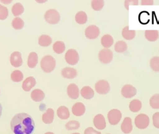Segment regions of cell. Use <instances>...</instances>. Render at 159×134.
I'll use <instances>...</instances> for the list:
<instances>
[{
  "instance_id": "d590c367",
  "label": "cell",
  "mask_w": 159,
  "mask_h": 134,
  "mask_svg": "<svg viewBox=\"0 0 159 134\" xmlns=\"http://www.w3.org/2000/svg\"><path fill=\"white\" fill-rule=\"evenodd\" d=\"M80 122L77 120H70L65 124V128L68 130H74L80 128Z\"/></svg>"
},
{
  "instance_id": "e0dca14e",
  "label": "cell",
  "mask_w": 159,
  "mask_h": 134,
  "mask_svg": "<svg viewBox=\"0 0 159 134\" xmlns=\"http://www.w3.org/2000/svg\"><path fill=\"white\" fill-rule=\"evenodd\" d=\"M36 84L35 79L33 76H29L22 82V87L24 91H30Z\"/></svg>"
},
{
  "instance_id": "d4e9b609",
  "label": "cell",
  "mask_w": 159,
  "mask_h": 134,
  "mask_svg": "<svg viewBox=\"0 0 159 134\" xmlns=\"http://www.w3.org/2000/svg\"><path fill=\"white\" fill-rule=\"evenodd\" d=\"M145 37L149 42H155L158 38L159 34L156 30H147L145 32Z\"/></svg>"
},
{
  "instance_id": "d6986e66",
  "label": "cell",
  "mask_w": 159,
  "mask_h": 134,
  "mask_svg": "<svg viewBox=\"0 0 159 134\" xmlns=\"http://www.w3.org/2000/svg\"><path fill=\"white\" fill-rule=\"evenodd\" d=\"M30 97L35 102H40L45 98V94L40 89H35L32 91Z\"/></svg>"
},
{
  "instance_id": "4316f807",
  "label": "cell",
  "mask_w": 159,
  "mask_h": 134,
  "mask_svg": "<svg viewBox=\"0 0 159 134\" xmlns=\"http://www.w3.org/2000/svg\"><path fill=\"white\" fill-rule=\"evenodd\" d=\"M11 11L14 16L18 17L24 12V8L21 3L16 2L12 6L11 8Z\"/></svg>"
},
{
  "instance_id": "2e32d148",
  "label": "cell",
  "mask_w": 159,
  "mask_h": 134,
  "mask_svg": "<svg viewBox=\"0 0 159 134\" xmlns=\"http://www.w3.org/2000/svg\"><path fill=\"white\" fill-rule=\"evenodd\" d=\"M121 130L123 133L125 134L130 133L133 128L132 123V119L129 117H126L124 118L122 123L120 125Z\"/></svg>"
},
{
  "instance_id": "5b68a950",
  "label": "cell",
  "mask_w": 159,
  "mask_h": 134,
  "mask_svg": "<svg viewBox=\"0 0 159 134\" xmlns=\"http://www.w3.org/2000/svg\"><path fill=\"white\" fill-rule=\"evenodd\" d=\"M150 123V119L147 115L140 114L135 118V125L139 129H145L148 127Z\"/></svg>"
},
{
  "instance_id": "7402d4cb",
  "label": "cell",
  "mask_w": 159,
  "mask_h": 134,
  "mask_svg": "<svg viewBox=\"0 0 159 134\" xmlns=\"http://www.w3.org/2000/svg\"><path fill=\"white\" fill-rule=\"evenodd\" d=\"M101 43L104 48H109L114 43V39L109 34L104 35L101 38Z\"/></svg>"
},
{
  "instance_id": "52a82bcc",
  "label": "cell",
  "mask_w": 159,
  "mask_h": 134,
  "mask_svg": "<svg viewBox=\"0 0 159 134\" xmlns=\"http://www.w3.org/2000/svg\"><path fill=\"white\" fill-rule=\"evenodd\" d=\"M122 113L121 112L116 109H111L107 114V118L109 123L112 125H116L121 120Z\"/></svg>"
},
{
  "instance_id": "cb8c5ba5",
  "label": "cell",
  "mask_w": 159,
  "mask_h": 134,
  "mask_svg": "<svg viewBox=\"0 0 159 134\" xmlns=\"http://www.w3.org/2000/svg\"><path fill=\"white\" fill-rule=\"evenodd\" d=\"M38 63V55L35 52H30L27 58V66L30 68H35Z\"/></svg>"
},
{
  "instance_id": "ac0fdd59",
  "label": "cell",
  "mask_w": 159,
  "mask_h": 134,
  "mask_svg": "<svg viewBox=\"0 0 159 134\" xmlns=\"http://www.w3.org/2000/svg\"><path fill=\"white\" fill-rule=\"evenodd\" d=\"M54 118V110L52 108L47 109L42 116V122L45 124H50L53 122Z\"/></svg>"
},
{
  "instance_id": "1f68e13d",
  "label": "cell",
  "mask_w": 159,
  "mask_h": 134,
  "mask_svg": "<svg viewBox=\"0 0 159 134\" xmlns=\"http://www.w3.org/2000/svg\"><path fill=\"white\" fill-rule=\"evenodd\" d=\"M11 25L14 29L20 30L24 27V22L21 18H20L19 17H16L15 18H14L12 19Z\"/></svg>"
},
{
  "instance_id": "bcb514c9",
  "label": "cell",
  "mask_w": 159,
  "mask_h": 134,
  "mask_svg": "<svg viewBox=\"0 0 159 134\" xmlns=\"http://www.w3.org/2000/svg\"><path fill=\"white\" fill-rule=\"evenodd\" d=\"M71 134H80V133H76V132H75V133H71Z\"/></svg>"
},
{
  "instance_id": "e575fe53",
  "label": "cell",
  "mask_w": 159,
  "mask_h": 134,
  "mask_svg": "<svg viewBox=\"0 0 159 134\" xmlns=\"http://www.w3.org/2000/svg\"><path fill=\"white\" fill-rule=\"evenodd\" d=\"M150 105L154 109H159V94L153 95L150 99Z\"/></svg>"
},
{
  "instance_id": "603a6c76",
  "label": "cell",
  "mask_w": 159,
  "mask_h": 134,
  "mask_svg": "<svg viewBox=\"0 0 159 134\" xmlns=\"http://www.w3.org/2000/svg\"><path fill=\"white\" fill-rule=\"evenodd\" d=\"M136 35V32L134 30H129V26H125L122 30V35L125 40H130L134 38Z\"/></svg>"
},
{
  "instance_id": "836d02e7",
  "label": "cell",
  "mask_w": 159,
  "mask_h": 134,
  "mask_svg": "<svg viewBox=\"0 0 159 134\" xmlns=\"http://www.w3.org/2000/svg\"><path fill=\"white\" fill-rule=\"evenodd\" d=\"M151 69L156 72H159V56H154L150 60Z\"/></svg>"
},
{
  "instance_id": "4dcf8cb0",
  "label": "cell",
  "mask_w": 159,
  "mask_h": 134,
  "mask_svg": "<svg viewBox=\"0 0 159 134\" xmlns=\"http://www.w3.org/2000/svg\"><path fill=\"white\" fill-rule=\"evenodd\" d=\"M127 49V43L122 40L117 41L114 45V50L117 53H123Z\"/></svg>"
},
{
  "instance_id": "277c9868",
  "label": "cell",
  "mask_w": 159,
  "mask_h": 134,
  "mask_svg": "<svg viewBox=\"0 0 159 134\" xmlns=\"http://www.w3.org/2000/svg\"><path fill=\"white\" fill-rule=\"evenodd\" d=\"M99 60L103 64L111 63L113 59V52L108 48H104L99 51L98 53Z\"/></svg>"
},
{
  "instance_id": "7a4b0ae2",
  "label": "cell",
  "mask_w": 159,
  "mask_h": 134,
  "mask_svg": "<svg viewBox=\"0 0 159 134\" xmlns=\"http://www.w3.org/2000/svg\"><path fill=\"white\" fill-rule=\"evenodd\" d=\"M56 60L51 55L44 56L40 61V67L45 73H51L55 69Z\"/></svg>"
},
{
  "instance_id": "44dd1931",
  "label": "cell",
  "mask_w": 159,
  "mask_h": 134,
  "mask_svg": "<svg viewBox=\"0 0 159 134\" xmlns=\"http://www.w3.org/2000/svg\"><path fill=\"white\" fill-rule=\"evenodd\" d=\"M57 116L62 120H66L70 117V111L64 105L60 106L57 110Z\"/></svg>"
},
{
  "instance_id": "ab89813d",
  "label": "cell",
  "mask_w": 159,
  "mask_h": 134,
  "mask_svg": "<svg viewBox=\"0 0 159 134\" xmlns=\"http://www.w3.org/2000/svg\"><path fill=\"white\" fill-rule=\"evenodd\" d=\"M139 4L138 0H125L124 1V7L126 8L127 10H129V6H137Z\"/></svg>"
},
{
  "instance_id": "8fae6325",
  "label": "cell",
  "mask_w": 159,
  "mask_h": 134,
  "mask_svg": "<svg viewBox=\"0 0 159 134\" xmlns=\"http://www.w3.org/2000/svg\"><path fill=\"white\" fill-rule=\"evenodd\" d=\"M10 63L11 65L15 68L20 67L22 65L21 53L17 51L12 52L10 56Z\"/></svg>"
},
{
  "instance_id": "83f0119b",
  "label": "cell",
  "mask_w": 159,
  "mask_h": 134,
  "mask_svg": "<svg viewBox=\"0 0 159 134\" xmlns=\"http://www.w3.org/2000/svg\"><path fill=\"white\" fill-rule=\"evenodd\" d=\"M129 107L130 110L132 112H137L142 108V102L139 99H134L130 101Z\"/></svg>"
},
{
  "instance_id": "3957f363",
  "label": "cell",
  "mask_w": 159,
  "mask_h": 134,
  "mask_svg": "<svg viewBox=\"0 0 159 134\" xmlns=\"http://www.w3.org/2000/svg\"><path fill=\"white\" fill-rule=\"evenodd\" d=\"M44 19L45 21L50 24H57L60 20V16L57 10L50 9L45 12Z\"/></svg>"
},
{
  "instance_id": "f35d334b",
  "label": "cell",
  "mask_w": 159,
  "mask_h": 134,
  "mask_svg": "<svg viewBox=\"0 0 159 134\" xmlns=\"http://www.w3.org/2000/svg\"><path fill=\"white\" fill-rule=\"evenodd\" d=\"M152 121L153 126L157 128H159V112H155L153 115Z\"/></svg>"
},
{
  "instance_id": "7c38bea8",
  "label": "cell",
  "mask_w": 159,
  "mask_h": 134,
  "mask_svg": "<svg viewBox=\"0 0 159 134\" xmlns=\"http://www.w3.org/2000/svg\"><path fill=\"white\" fill-rule=\"evenodd\" d=\"M66 92L68 97L72 99H76L79 97V88L78 86L74 83H71L67 86Z\"/></svg>"
},
{
  "instance_id": "30bf717a",
  "label": "cell",
  "mask_w": 159,
  "mask_h": 134,
  "mask_svg": "<svg viewBox=\"0 0 159 134\" xmlns=\"http://www.w3.org/2000/svg\"><path fill=\"white\" fill-rule=\"evenodd\" d=\"M121 94L125 98H131L136 95L137 89L132 85L127 84L121 89Z\"/></svg>"
},
{
  "instance_id": "5bb4252c",
  "label": "cell",
  "mask_w": 159,
  "mask_h": 134,
  "mask_svg": "<svg viewBox=\"0 0 159 134\" xmlns=\"http://www.w3.org/2000/svg\"><path fill=\"white\" fill-rule=\"evenodd\" d=\"M61 76L66 79H73L77 76V70L71 67H65L61 70Z\"/></svg>"
},
{
  "instance_id": "7dc6e473",
  "label": "cell",
  "mask_w": 159,
  "mask_h": 134,
  "mask_svg": "<svg viewBox=\"0 0 159 134\" xmlns=\"http://www.w3.org/2000/svg\"><path fill=\"white\" fill-rule=\"evenodd\" d=\"M107 134H110V133H107Z\"/></svg>"
},
{
  "instance_id": "d6a6232c",
  "label": "cell",
  "mask_w": 159,
  "mask_h": 134,
  "mask_svg": "<svg viewBox=\"0 0 159 134\" xmlns=\"http://www.w3.org/2000/svg\"><path fill=\"white\" fill-rule=\"evenodd\" d=\"M24 78V75L22 71L20 70H14L11 74V79L12 81L18 83L22 81Z\"/></svg>"
},
{
  "instance_id": "ffe728a7",
  "label": "cell",
  "mask_w": 159,
  "mask_h": 134,
  "mask_svg": "<svg viewBox=\"0 0 159 134\" xmlns=\"http://www.w3.org/2000/svg\"><path fill=\"white\" fill-rule=\"evenodd\" d=\"M81 96L86 99H91L94 97V90L89 86H86L82 87L80 91Z\"/></svg>"
},
{
  "instance_id": "f546056e",
  "label": "cell",
  "mask_w": 159,
  "mask_h": 134,
  "mask_svg": "<svg viewBox=\"0 0 159 134\" xmlns=\"http://www.w3.org/2000/svg\"><path fill=\"white\" fill-rule=\"evenodd\" d=\"M53 50L55 53L61 54L65 50V45L62 41H57L53 45Z\"/></svg>"
},
{
  "instance_id": "f6af8a7d",
  "label": "cell",
  "mask_w": 159,
  "mask_h": 134,
  "mask_svg": "<svg viewBox=\"0 0 159 134\" xmlns=\"http://www.w3.org/2000/svg\"><path fill=\"white\" fill-rule=\"evenodd\" d=\"M44 134H54L53 132H47L46 133H45Z\"/></svg>"
},
{
  "instance_id": "74e56055",
  "label": "cell",
  "mask_w": 159,
  "mask_h": 134,
  "mask_svg": "<svg viewBox=\"0 0 159 134\" xmlns=\"http://www.w3.org/2000/svg\"><path fill=\"white\" fill-rule=\"evenodd\" d=\"M9 15V11L6 7L0 4V20L6 19Z\"/></svg>"
},
{
  "instance_id": "7bdbcfd3",
  "label": "cell",
  "mask_w": 159,
  "mask_h": 134,
  "mask_svg": "<svg viewBox=\"0 0 159 134\" xmlns=\"http://www.w3.org/2000/svg\"><path fill=\"white\" fill-rule=\"evenodd\" d=\"M1 2H3V3H5V4H9L10 2H11L12 1H1Z\"/></svg>"
},
{
  "instance_id": "f1b7e54d",
  "label": "cell",
  "mask_w": 159,
  "mask_h": 134,
  "mask_svg": "<svg viewBox=\"0 0 159 134\" xmlns=\"http://www.w3.org/2000/svg\"><path fill=\"white\" fill-rule=\"evenodd\" d=\"M75 21L79 24H84L88 20L87 14L84 11H79L75 15Z\"/></svg>"
},
{
  "instance_id": "6da1fadb",
  "label": "cell",
  "mask_w": 159,
  "mask_h": 134,
  "mask_svg": "<svg viewBox=\"0 0 159 134\" xmlns=\"http://www.w3.org/2000/svg\"><path fill=\"white\" fill-rule=\"evenodd\" d=\"M11 129L14 134H32L35 129V122L30 115L19 113L12 117Z\"/></svg>"
},
{
  "instance_id": "9c48e42d",
  "label": "cell",
  "mask_w": 159,
  "mask_h": 134,
  "mask_svg": "<svg viewBox=\"0 0 159 134\" xmlns=\"http://www.w3.org/2000/svg\"><path fill=\"white\" fill-rule=\"evenodd\" d=\"M100 34V30L98 27L95 25H91L87 27L84 31L85 36L88 39H95Z\"/></svg>"
},
{
  "instance_id": "b9f144b4",
  "label": "cell",
  "mask_w": 159,
  "mask_h": 134,
  "mask_svg": "<svg viewBox=\"0 0 159 134\" xmlns=\"http://www.w3.org/2000/svg\"><path fill=\"white\" fill-rule=\"evenodd\" d=\"M141 4L145 5V6H148V5L152 6L153 4V0H142Z\"/></svg>"
},
{
  "instance_id": "8d00e7d4",
  "label": "cell",
  "mask_w": 159,
  "mask_h": 134,
  "mask_svg": "<svg viewBox=\"0 0 159 134\" xmlns=\"http://www.w3.org/2000/svg\"><path fill=\"white\" fill-rule=\"evenodd\" d=\"M104 6V1L103 0H93L91 1V7L94 11H101Z\"/></svg>"
},
{
  "instance_id": "484cf974",
  "label": "cell",
  "mask_w": 159,
  "mask_h": 134,
  "mask_svg": "<svg viewBox=\"0 0 159 134\" xmlns=\"http://www.w3.org/2000/svg\"><path fill=\"white\" fill-rule=\"evenodd\" d=\"M52 38L47 35H42L39 37L38 43L41 47H48L52 44Z\"/></svg>"
},
{
  "instance_id": "ee69618b",
  "label": "cell",
  "mask_w": 159,
  "mask_h": 134,
  "mask_svg": "<svg viewBox=\"0 0 159 134\" xmlns=\"http://www.w3.org/2000/svg\"><path fill=\"white\" fill-rule=\"evenodd\" d=\"M2 107L1 104H0V117H1V115H2Z\"/></svg>"
},
{
  "instance_id": "8992f818",
  "label": "cell",
  "mask_w": 159,
  "mask_h": 134,
  "mask_svg": "<svg viewBox=\"0 0 159 134\" xmlns=\"http://www.w3.org/2000/svg\"><path fill=\"white\" fill-rule=\"evenodd\" d=\"M65 59L68 64L70 65H75L78 62L80 57L77 51L75 49L71 48L66 51L65 55Z\"/></svg>"
},
{
  "instance_id": "9a60e30c",
  "label": "cell",
  "mask_w": 159,
  "mask_h": 134,
  "mask_svg": "<svg viewBox=\"0 0 159 134\" xmlns=\"http://www.w3.org/2000/svg\"><path fill=\"white\" fill-rule=\"evenodd\" d=\"M71 111L74 115L80 117L84 114L86 111V107L82 102H78L74 104V105L72 106Z\"/></svg>"
},
{
  "instance_id": "60d3db41",
  "label": "cell",
  "mask_w": 159,
  "mask_h": 134,
  "mask_svg": "<svg viewBox=\"0 0 159 134\" xmlns=\"http://www.w3.org/2000/svg\"><path fill=\"white\" fill-rule=\"evenodd\" d=\"M84 134H101V133L99 131L94 130L93 127H89L85 129L84 132Z\"/></svg>"
},
{
  "instance_id": "4fadbf2b",
  "label": "cell",
  "mask_w": 159,
  "mask_h": 134,
  "mask_svg": "<svg viewBox=\"0 0 159 134\" xmlns=\"http://www.w3.org/2000/svg\"><path fill=\"white\" fill-rule=\"evenodd\" d=\"M93 124L98 130H104L106 127L104 117L102 114H97L93 118Z\"/></svg>"
},
{
  "instance_id": "ba28073f",
  "label": "cell",
  "mask_w": 159,
  "mask_h": 134,
  "mask_svg": "<svg viewBox=\"0 0 159 134\" xmlns=\"http://www.w3.org/2000/svg\"><path fill=\"white\" fill-rule=\"evenodd\" d=\"M96 91L99 94H106L110 91V85L109 83L104 79H101L97 81L94 85Z\"/></svg>"
}]
</instances>
